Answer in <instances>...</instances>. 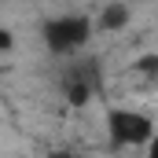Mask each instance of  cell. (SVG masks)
<instances>
[{
	"label": "cell",
	"instance_id": "cell-1",
	"mask_svg": "<svg viewBox=\"0 0 158 158\" xmlns=\"http://www.w3.org/2000/svg\"><path fill=\"white\" fill-rule=\"evenodd\" d=\"M88 37H92V22L85 15H59L44 26V44L52 55H70V52L85 48Z\"/></svg>",
	"mask_w": 158,
	"mask_h": 158
},
{
	"label": "cell",
	"instance_id": "cell-2",
	"mask_svg": "<svg viewBox=\"0 0 158 158\" xmlns=\"http://www.w3.org/2000/svg\"><path fill=\"white\" fill-rule=\"evenodd\" d=\"M107 136H110V143H118V147H143V143L155 136V125H151L147 114H140V110L114 107V110L107 114Z\"/></svg>",
	"mask_w": 158,
	"mask_h": 158
},
{
	"label": "cell",
	"instance_id": "cell-3",
	"mask_svg": "<svg viewBox=\"0 0 158 158\" xmlns=\"http://www.w3.org/2000/svg\"><path fill=\"white\" fill-rule=\"evenodd\" d=\"M125 22H129V7H125V4H118V0H114V4H110L103 15H99V30H107V33L121 30Z\"/></svg>",
	"mask_w": 158,
	"mask_h": 158
},
{
	"label": "cell",
	"instance_id": "cell-4",
	"mask_svg": "<svg viewBox=\"0 0 158 158\" xmlns=\"http://www.w3.org/2000/svg\"><path fill=\"white\" fill-rule=\"evenodd\" d=\"M88 96H92L88 77H70V85H66V99H70L74 107H85V103H88Z\"/></svg>",
	"mask_w": 158,
	"mask_h": 158
},
{
	"label": "cell",
	"instance_id": "cell-5",
	"mask_svg": "<svg viewBox=\"0 0 158 158\" xmlns=\"http://www.w3.org/2000/svg\"><path fill=\"white\" fill-rule=\"evenodd\" d=\"M11 48H15V37H11V30H4V26H0V55H4V52H11Z\"/></svg>",
	"mask_w": 158,
	"mask_h": 158
},
{
	"label": "cell",
	"instance_id": "cell-6",
	"mask_svg": "<svg viewBox=\"0 0 158 158\" xmlns=\"http://www.w3.org/2000/svg\"><path fill=\"white\" fill-rule=\"evenodd\" d=\"M147 158H158V132L147 140Z\"/></svg>",
	"mask_w": 158,
	"mask_h": 158
},
{
	"label": "cell",
	"instance_id": "cell-7",
	"mask_svg": "<svg viewBox=\"0 0 158 158\" xmlns=\"http://www.w3.org/2000/svg\"><path fill=\"white\" fill-rule=\"evenodd\" d=\"M52 158H70V155H52Z\"/></svg>",
	"mask_w": 158,
	"mask_h": 158
}]
</instances>
